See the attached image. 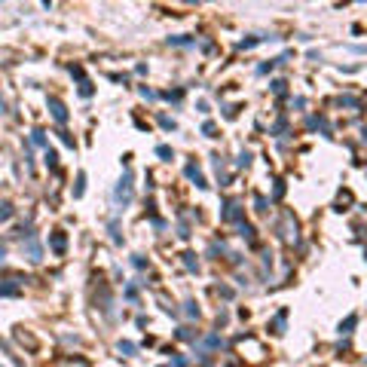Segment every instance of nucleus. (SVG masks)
I'll list each match as a JSON object with an SVG mask.
<instances>
[{
    "mask_svg": "<svg viewBox=\"0 0 367 367\" xmlns=\"http://www.w3.org/2000/svg\"><path fill=\"white\" fill-rule=\"evenodd\" d=\"M129 199H132V177L126 174V177L120 180V187H117V202H123V205H126Z\"/></svg>",
    "mask_w": 367,
    "mask_h": 367,
    "instance_id": "nucleus-1",
    "label": "nucleus"
},
{
    "mask_svg": "<svg viewBox=\"0 0 367 367\" xmlns=\"http://www.w3.org/2000/svg\"><path fill=\"white\" fill-rule=\"evenodd\" d=\"M49 111H52V117H55L58 123H67V111H64V104H61L58 98H49Z\"/></svg>",
    "mask_w": 367,
    "mask_h": 367,
    "instance_id": "nucleus-2",
    "label": "nucleus"
},
{
    "mask_svg": "<svg viewBox=\"0 0 367 367\" xmlns=\"http://www.w3.org/2000/svg\"><path fill=\"white\" fill-rule=\"evenodd\" d=\"M49 245H52V251H55V254H61V251H64V245H67V239H64V233H52V239H49Z\"/></svg>",
    "mask_w": 367,
    "mask_h": 367,
    "instance_id": "nucleus-3",
    "label": "nucleus"
},
{
    "mask_svg": "<svg viewBox=\"0 0 367 367\" xmlns=\"http://www.w3.org/2000/svg\"><path fill=\"white\" fill-rule=\"evenodd\" d=\"M28 254H31V260H40V245L34 236H28Z\"/></svg>",
    "mask_w": 367,
    "mask_h": 367,
    "instance_id": "nucleus-4",
    "label": "nucleus"
},
{
    "mask_svg": "<svg viewBox=\"0 0 367 367\" xmlns=\"http://www.w3.org/2000/svg\"><path fill=\"white\" fill-rule=\"evenodd\" d=\"M187 174L199 183V187H205V180H202V174H199V168H196V165H187Z\"/></svg>",
    "mask_w": 367,
    "mask_h": 367,
    "instance_id": "nucleus-5",
    "label": "nucleus"
},
{
    "mask_svg": "<svg viewBox=\"0 0 367 367\" xmlns=\"http://www.w3.org/2000/svg\"><path fill=\"white\" fill-rule=\"evenodd\" d=\"M224 221H239V205H230V208L224 211Z\"/></svg>",
    "mask_w": 367,
    "mask_h": 367,
    "instance_id": "nucleus-6",
    "label": "nucleus"
},
{
    "mask_svg": "<svg viewBox=\"0 0 367 367\" xmlns=\"http://www.w3.org/2000/svg\"><path fill=\"white\" fill-rule=\"evenodd\" d=\"M10 217H13V205L4 202V205H0V221H10Z\"/></svg>",
    "mask_w": 367,
    "mask_h": 367,
    "instance_id": "nucleus-7",
    "label": "nucleus"
},
{
    "mask_svg": "<svg viewBox=\"0 0 367 367\" xmlns=\"http://www.w3.org/2000/svg\"><path fill=\"white\" fill-rule=\"evenodd\" d=\"M352 327H355V315H349V318H346V321L340 324V331H343V334H349Z\"/></svg>",
    "mask_w": 367,
    "mask_h": 367,
    "instance_id": "nucleus-8",
    "label": "nucleus"
},
{
    "mask_svg": "<svg viewBox=\"0 0 367 367\" xmlns=\"http://www.w3.org/2000/svg\"><path fill=\"white\" fill-rule=\"evenodd\" d=\"M46 162L55 168V165H58V153H55V150H46Z\"/></svg>",
    "mask_w": 367,
    "mask_h": 367,
    "instance_id": "nucleus-9",
    "label": "nucleus"
},
{
    "mask_svg": "<svg viewBox=\"0 0 367 367\" xmlns=\"http://www.w3.org/2000/svg\"><path fill=\"white\" fill-rule=\"evenodd\" d=\"M183 263H187V266H190V269H196V266H199V263H196V260H193V254H183Z\"/></svg>",
    "mask_w": 367,
    "mask_h": 367,
    "instance_id": "nucleus-10",
    "label": "nucleus"
},
{
    "mask_svg": "<svg viewBox=\"0 0 367 367\" xmlns=\"http://www.w3.org/2000/svg\"><path fill=\"white\" fill-rule=\"evenodd\" d=\"M282 196H285V183L279 180V183H275V199H282Z\"/></svg>",
    "mask_w": 367,
    "mask_h": 367,
    "instance_id": "nucleus-11",
    "label": "nucleus"
},
{
    "mask_svg": "<svg viewBox=\"0 0 367 367\" xmlns=\"http://www.w3.org/2000/svg\"><path fill=\"white\" fill-rule=\"evenodd\" d=\"M120 352H126V355H132V352H135V346H132V343H120Z\"/></svg>",
    "mask_w": 367,
    "mask_h": 367,
    "instance_id": "nucleus-12",
    "label": "nucleus"
}]
</instances>
